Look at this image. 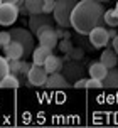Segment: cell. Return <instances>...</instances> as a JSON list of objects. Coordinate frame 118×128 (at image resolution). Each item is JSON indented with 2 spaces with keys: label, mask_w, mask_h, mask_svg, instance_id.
<instances>
[{
  "label": "cell",
  "mask_w": 118,
  "mask_h": 128,
  "mask_svg": "<svg viewBox=\"0 0 118 128\" xmlns=\"http://www.w3.org/2000/svg\"><path fill=\"white\" fill-rule=\"evenodd\" d=\"M105 7L96 0H79L71 15V27L78 34L88 36L91 29L96 26H103Z\"/></svg>",
  "instance_id": "cell-1"
},
{
  "label": "cell",
  "mask_w": 118,
  "mask_h": 128,
  "mask_svg": "<svg viewBox=\"0 0 118 128\" xmlns=\"http://www.w3.org/2000/svg\"><path fill=\"white\" fill-rule=\"evenodd\" d=\"M76 4H78V0H56V5L52 10L56 26L66 27V29L71 27V15Z\"/></svg>",
  "instance_id": "cell-2"
},
{
  "label": "cell",
  "mask_w": 118,
  "mask_h": 128,
  "mask_svg": "<svg viewBox=\"0 0 118 128\" xmlns=\"http://www.w3.org/2000/svg\"><path fill=\"white\" fill-rule=\"evenodd\" d=\"M10 36L12 39L19 40L22 47H24V59L27 58H32V52L36 49V40H34V32L29 29H24V27H12L10 29Z\"/></svg>",
  "instance_id": "cell-3"
},
{
  "label": "cell",
  "mask_w": 118,
  "mask_h": 128,
  "mask_svg": "<svg viewBox=\"0 0 118 128\" xmlns=\"http://www.w3.org/2000/svg\"><path fill=\"white\" fill-rule=\"evenodd\" d=\"M86 72V66L83 62V59H68L62 68V74L69 83H74L76 79L83 78Z\"/></svg>",
  "instance_id": "cell-4"
},
{
  "label": "cell",
  "mask_w": 118,
  "mask_h": 128,
  "mask_svg": "<svg viewBox=\"0 0 118 128\" xmlns=\"http://www.w3.org/2000/svg\"><path fill=\"white\" fill-rule=\"evenodd\" d=\"M19 15H20V10L17 4H10V2L0 4V26L8 27L12 24H15Z\"/></svg>",
  "instance_id": "cell-5"
},
{
  "label": "cell",
  "mask_w": 118,
  "mask_h": 128,
  "mask_svg": "<svg viewBox=\"0 0 118 128\" xmlns=\"http://www.w3.org/2000/svg\"><path fill=\"white\" fill-rule=\"evenodd\" d=\"M36 37H37L40 46H46V47H51V49L58 47L59 44V37L56 34V26H46L42 29H39Z\"/></svg>",
  "instance_id": "cell-6"
},
{
  "label": "cell",
  "mask_w": 118,
  "mask_h": 128,
  "mask_svg": "<svg viewBox=\"0 0 118 128\" xmlns=\"http://www.w3.org/2000/svg\"><path fill=\"white\" fill-rule=\"evenodd\" d=\"M88 40L94 49H101L106 47V44L110 42V36H108V29L103 26H96L94 29H91V32L88 34Z\"/></svg>",
  "instance_id": "cell-7"
},
{
  "label": "cell",
  "mask_w": 118,
  "mask_h": 128,
  "mask_svg": "<svg viewBox=\"0 0 118 128\" xmlns=\"http://www.w3.org/2000/svg\"><path fill=\"white\" fill-rule=\"evenodd\" d=\"M46 26H56V20H54L52 14H34V15H29V29L34 32V36L37 34L39 29Z\"/></svg>",
  "instance_id": "cell-8"
},
{
  "label": "cell",
  "mask_w": 118,
  "mask_h": 128,
  "mask_svg": "<svg viewBox=\"0 0 118 128\" xmlns=\"http://www.w3.org/2000/svg\"><path fill=\"white\" fill-rule=\"evenodd\" d=\"M72 86V83H69L66 76L62 74V71H59V72H52V74H49L46 79V83H44V88L47 90H69Z\"/></svg>",
  "instance_id": "cell-9"
},
{
  "label": "cell",
  "mask_w": 118,
  "mask_h": 128,
  "mask_svg": "<svg viewBox=\"0 0 118 128\" xmlns=\"http://www.w3.org/2000/svg\"><path fill=\"white\" fill-rule=\"evenodd\" d=\"M47 76H49V72L46 71L44 66H40V64H32V68H30L29 74H27V79L30 81L32 86H44Z\"/></svg>",
  "instance_id": "cell-10"
},
{
  "label": "cell",
  "mask_w": 118,
  "mask_h": 128,
  "mask_svg": "<svg viewBox=\"0 0 118 128\" xmlns=\"http://www.w3.org/2000/svg\"><path fill=\"white\" fill-rule=\"evenodd\" d=\"M2 51H4V56H5L8 61H10V59H22L24 58V47H22V44H20L19 40H15V39H12L7 46H4Z\"/></svg>",
  "instance_id": "cell-11"
},
{
  "label": "cell",
  "mask_w": 118,
  "mask_h": 128,
  "mask_svg": "<svg viewBox=\"0 0 118 128\" xmlns=\"http://www.w3.org/2000/svg\"><path fill=\"white\" fill-rule=\"evenodd\" d=\"M100 61L105 64L108 69H110V68H115V66H118V54L115 52V49L112 47V42H108V44H106L105 51L101 52V58H100Z\"/></svg>",
  "instance_id": "cell-12"
},
{
  "label": "cell",
  "mask_w": 118,
  "mask_h": 128,
  "mask_svg": "<svg viewBox=\"0 0 118 128\" xmlns=\"http://www.w3.org/2000/svg\"><path fill=\"white\" fill-rule=\"evenodd\" d=\"M42 66L46 68V71L49 72V74H52V72H59V71H62V68H64V61L59 58V56H56V54H51V56L44 61Z\"/></svg>",
  "instance_id": "cell-13"
},
{
  "label": "cell",
  "mask_w": 118,
  "mask_h": 128,
  "mask_svg": "<svg viewBox=\"0 0 118 128\" xmlns=\"http://www.w3.org/2000/svg\"><path fill=\"white\" fill-rule=\"evenodd\" d=\"M52 54V49L51 47H46V46H37L36 49H34V52H32V62L34 64H44V61H46L49 56Z\"/></svg>",
  "instance_id": "cell-14"
},
{
  "label": "cell",
  "mask_w": 118,
  "mask_h": 128,
  "mask_svg": "<svg viewBox=\"0 0 118 128\" xmlns=\"http://www.w3.org/2000/svg\"><path fill=\"white\" fill-rule=\"evenodd\" d=\"M88 71H90V76L91 78H96V79H101V81H103V78L108 74V68H106L101 61H91Z\"/></svg>",
  "instance_id": "cell-15"
},
{
  "label": "cell",
  "mask_w": 118,
  "mask_h": 128,
  "mask_svg": "<svg viewBox=\"0 0 118 128\" xmlns=\"http://www.w3.org/2000/svg\"><path fill=\"white\" fill-rule=\"evenodd\" d=\"M103 88L106 90H116L118 88V68H110L108 74L103 78Z\"/></svg>",
  "instance_id": "cell-16"
},
{
  "label": "cell",
  "mask_w": 118,
  "mask_h": 128,
  "mask_svg": "<svg viewBox=\"0 0 118 128\" xmlns=\"http://www.w3.org/2000/svg\"><path fill=\"white\" fill-rule=\"evenodd\" d=\"M20 86V79L17 74H12V72H8L2 81H0V88H4V90H8V88H12V90H15V88H19Z\"/></svg>",
  "instance_id": "cell-17"
},
{
  "label": "cell",
  "mask_w": 118,
  "mask_h": 128,
  "mask_svg": "<svg viewBox=\"0 0 118 128\" xmlns=\"http://www.w3.org/2000/svg\"><path fill=\"white\" fill-rule=\"evenodd\" d=\"M24 5L27 7L29 15L42 14V10H44V0H26V2H24Z\"/></svg>",
  "instance_id": "cell-18"
},
{
  "label": "cell",
  "mask_w": 118,
  "mask_h": 128,
  "mask_svg": "<svg viewBox=\"0 0 118 128\" xmlns=\"http://www.w3.org/2000/svg\"><path fill=\"white\" fill-rule=\"evenodd\" d=\"M103 22H105L108 27H118V14H116V8H110V10H105V15H103Z\"/></svg>",
  "instance_id": "cell-19"
},
{
  "label": "cell",
  "mask_w": 118,
  "mask_h": 128,
  "mask_svg": "<svg viewBox=\"0 0 118 128\" xmlns=\"http://www.w3.org/2000/svg\"><path fill=\"white\" fill-rule=\"evenodd\" d=\"M66 56V61H68V59H84V49H83V47H76V46H74V47H72L71 51L68 52V54H64Z\"/></svg>",
  "instance_id": "cell-20"
},
{
  "label": "cell",
  "mask_w": 118,
  "mask_h": 128,
  "mask_svg": "<svg viewBox=\"0 0 118 128\" xmlns=\"http://www.w3.org/2000/svg\"><path fill=\"white\" fill-rule=\"evenodd\" d=\"M58 47H59V51L62 52V54H68V52H69L72 47H74V44H72L71 37H69V39H59Z\"/></svg>",
  "instance_id": "cell-21"
},
{
  "label": "cell",
  "mask_w": 118,
  "mask_h": 128,
  "mask_svg": "<svg viewBox=\"0 0 118 128\" xmlns=\"http://www.w3.org/2000/svg\"><path fill=\"white\" fill-rule=\"evenodd\" d=\"M20 68H22V59H10L8 61V71L12 74H20Z\"/></svg>",
  "instance_id": "cell-22"
},
{
  "label": "cell",
  "mask_w": 118,
  "mask_h": 128,
  "mask_svg": "<svg viewBox=\"0 0 118 128\" xmlns=\"http://www.w3.org/2000/svg\"><path fill=\"white\" fill-rule=\"evenodd\" d=\"M8 72H10V71H8V59H7L5 56H0V81H2Z\"/></svg>",
  "instance_id": "cell-23"
},
{
  "label": "cell",
  "mask_w": 118,
  "mask_h": 128,
  "mask_svg": "<svg viewBox=\"0 0 118 128\" xmlns=\"http://www.w3.org/2000/svg\"><path fill=\"white\" fill-rule=\"evenodd\" d=\"M86 88H98V90H101L103 88V81L101 79H96V78H90L86 81Z\"/></svg>",
  "instance_id": "cell-24"
},
{
  "label": "cell",
  "mask_w": 118,
  "mask_h": 128,
  "mask_svg": "<svg viewBox=\"0 0 118 128\" xmlns=\"http://www.w3.org/2000/svg\"><path fill=\"white\" fill-rule=\"evenodd\" d=\"M56 34H58V37L59 39H69V37H72L71 36V32L68 30L66 27H56Z\"/></svg>",
  "instance_id": "cell-25"
},
{
  "label": "cell",
  "mask_w": 118,
  "mask_h": 128,
  "mask_svg": "<svg viewBox=\"0 0 118 128\" xmlns=\"http://www.w3.org/2000/svg\"><path fill=\"white\" fill-rule=\"evenodd\" d=\"M10 40H12V36H10L8 30H2L0 32V46H7Z\"/></svg>",
  "instance_id": "cell-26"
},
{
  "label": "cell",
  "mask_w": 118,
  "mask_h": 128,
  "mask_svg": "<svg viewBox=\"0 0 118 128\" xmlns=\"http://www.w3.org/2000/svg\"><path fill=\"white\" fill-rule=\"evenodd\" d=\"M54 5H56V0H44V14H52Z\"/></svg>",
  "instance_id": "cell-27"
},
{
  "label": "cell",
  "mask_w": 118,
  "mask_h": 128,
  "mask_svg": "<svg viewBox=\"0 0 118 128\" xmlns=\"http://www.w3.org/2000/svg\"><path fill=\"white\" fill-rule=\"evenodd\" d=\"M34 62H27V61H22V68H20V74H24V76H27L29 74V71H30V68H32Z\"/></svg>",
  "instance_id": "cell-28"
},
{
  "label": "cell",
  "mask_w": 118,
  "mask_h": 128,
  "mask_svg": "<svg viewBox=\"0 0 118 128\" xmlns=\"http://www.w3.org/2000/svg\"><path fill=\"white\" fill-rule=\"evenodd\" d=\"M86 81H88L86 78H79V79H76V81L72 83V86H74L76 90H78V88H86Z\"/></svg>",
  "instance_id": "cell-29"
},
{
  "label": "cell",
  "mask_w": 118,
  "mask_h": 128,
  "mask_svg": "<svg viewBox=\"0 0 118 128\" xmlns=\"http://www.w3.org/2000/svg\"><path fill=\"white\" fill-rule=\"evenodd\" d=\"M112 47L115 49V52L118 54V34H116V36H115V37L112 39Z\"/></svg>",
  "instance_id": "cell-30"
},
{
  "label": "cell",
  "mask_w": 118,
  "mask_h": 128,
  "mask_svg": "<svg viewBox=\"0 0 118 128\" xmlns=\"http://www.w3.org/2000/svg\"><path fill=\"white\" fill-rule=\"evenodd\" d=\"M116 27H108V36H110V39H113L115 36H116Z\"/></svg>",
  "instance_id": "cell-31"
},
{
  "label": "cell",
  "mask_w": 118,
  "mask_h": 128,
  "mask_svg": "<svg viewBox=\"0 0 118 128\" xmlns=\"http://www.w3.org/2000/svg\"><path fill=\"white\" fill-rule=\"evenodd\" d=\"M19 10H20V15H29V10H27V7H26V5H20V7H19Z\"/></svg>",
  "instance_id": "cell-32"
},
{
  "label": "cell",
  "mask_w": 118,
  "mask_h": 128,
  "mask_svg": "<svg viewBox=\"0 0 118 128\" xmlns=\"http://www.w3.org/2000/svg\"><path fill=\"white\" fill-rule=\"evenodd\" d=\"M0 2H2V4H4V2H10V4H17V0H0Z\"/></svg>",
  "instance_id": "cell-33"
},
{
  "label": "cell",
  "mask_w": 118,
  "mask_h": 128,
  "mask_svg": "<svg viewBox=\"0 0 118 128\" xmlns=\"http://www.w3.org/2000/svg\"><path fill=\"white\" fill-rule=\"evenodd\" d=\"M96 2H101V4H110L112 0H96Z\"/></svg>",
  "instance_id": "cell-34"
},
{
  "label": "cell",
  "mask_w": 118,
  "mask_h": 128,
  "mask_svg": "<svg viewBox=\"0 0 118 128\" xmlns=\"http://www.w3.org/2000/svg\"><path fill=\"white\" fill-rule=\"evenodd\" d=\"M115 8H116V14H118V0H116V7H115Z\"/></svg>",
  "instance_id": "cell-35"
}]
</instances>
